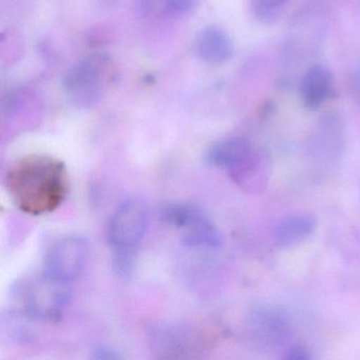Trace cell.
<instances>
[{"label": "cell", "mask_w": 360, "mask_h": 360, "mask_svg": "<svg viewBox=\"0 0 360 360\" xmlns=\"http://www.w3.org/2000/svg\"><path fill=\"white\" fill-rule=\"evenodd\" d=\"M6 185L18 210L30 216H44L66 200L68 170L64 162L51 155H27L10 168Z\"/></svg>", "instance_id": "6da1fadb"}, {"label": "cell", "mask_w": 360, "mask_h": 360, "mask_svg": "<svg viewBox=\"0 0 360 360\" xmlns=\"http://www.w3.org/2000/svg\"><path fill=\"white\" fill-rule=\"evenodd\" d=\"M69 283L56 281L45 273L18 281L12 294L20 311L34 320L58 321L70 302Z\"/></svg>", "instance_id": "7a4b0ae2"}, {"label": "cell", "mask_w": 360, "mask_h": 360, "mask_svg": "<svg viewBox=\"0 0 360 360\" xmlns=\"http://www.w3.org/2000/svg\"><path fill=\"white\" fill-rule=\"evenodd\" d=\"M162 219L183 231V241L191 248L217 250L222 244L220 231L205 210L191 203H170L162 210Z\"/></svg>", "instance_id": "3957f363"}, {"label": "cell", "mask_w": 360, "mask_h": 360, "mask_svg": "<svg viewBox=\"0 0 360 360\" xmlns=\"http://www.w3.org/2000/svg\"><path fill=\"white\" fill-rule=\"evenodd\" d=\"M149 224L146 204L139 198L126 200L109 223L108 238L115 252H134L142 242Z\"/></svg>", "instance_id": "277c9868"}, {"label": "cell", "mask_w": 360, "mask_h": 360, "mask_svg": "<svg viewBox=\"0 0 360 360\" xmlns=\"http://www.w3.org/2000/svg\"><path fill=\"white\" fill-rule=\"evenodd\" d=\"M89 256V243L82 236H67L58 240L48 252L44 273L56 281L70 283L77 279Z\"/></svg>", "instance_id": "5b68a950"}, {"label": "cell", "mask_w": 360, "mask_h": 360, "mask_svg": "<svg viewBox=\"0 0 360 360\" xmlns=\"http://www.w3.org/2000/svg\"><path fill=\"white\" fill-rule=\"evenodd\" d=\"M105 77V60L100 56H90L67 71L63 85L73 103L84 107L90 106L101 98Z\"/></svg>", "instance_id": "8992f818"}, {"label": "cell", "mask_w": 360, "mask_h": 360, "mask_svg": "<svg viewBox=\"0 0 360 360\" xmlns=\"http://www.w3.org/2000/svg\"><path fill=\"white\" fill-rule=\"evenodd\" d=\"M150 345L162 358L193 357L201 351L199 328L180 324L159 326L151 330Z\"/></svg>", "instance_id": "52a82bcc"}, {"label": "cell", "mask_w": 360, "mask_h": 360, "mask_svg": "<svg viewBox=\"0 0 360 360\" xmlns=\"http://www.w3.org/2000/svg\"><path fill=\"white\" fill-rule=\"evenodd\" d=\"M248 328L254 340L262 347L283 345L292 332L288 315L277 307L257 305L250 311Z\"/></svg>", "instance_id": "ba28073f"}, {"label": "cell", "mask_w": 360, "mask_h": 360, "mask_svg": "<svg viewBox=\"0 0 360 360\" xmlns=\"http://www.w3.org/2000/svg\"><path fill=\"white\" fill-rule=\"evenodd\" d=\"M345 145V127L341 117L336 113H328L320 119L311 131L309 149L314 158L339 159Z\"/></svg>", "instance_id": "9c48e42d"}, {"label": "cell", "mask_w": 360, "mask_h": 360, "mask_svg": "<svg viewBox=\"0 0 360 360\" xmlns=\"http://www.w3.org/2000/svg\"><path fill=\"white\" fill-rule=\"evenodd\" d=\"M255 151L250 141L244 138H226L210 145L205 153L208 165L233 174L252 158Z\"/></svg>", "instance_id": "30bf717a"}, {"label": "cell", "mask_w": 360, "mask_h": 360, "mask_svg": "<svg viewBox=\"0 0 360 360\" xmlns=\"http://www.w3.org/2000/svg\"><path fill=\"white\" fill-rule=\"evenodd\" d=\"M195 53L203 62L220 65L229 62L233 56V43L229 35L218 27H207L198 34Z\"/></svg>", "instance_id": "8fae6325"}, {"label": "cell", "mask_w": 360, "mask_h": 360, "mask_svg": "<svg viewBox=\"0 0 360 360\" xmlns=\"http://www.w3.org/2000/svg\"><path fill=\"white\" fill-rule=\"evenodd\" d=\"M317 221L311 214H292L276 223L271 238L278 248H292L311 237L315 233Z\"/></svg>", "instance_id": "7c38bea8"}, {"label": "cell", "mask_w": 360, "mask_h": 360, "mask_svg": "<svg viewBox=\"0 0 360 360\" xmlns=\"http://www.w3.org/2000/svg\"><path fill=\"white\" fill-rule=\"evenodd\" d=\"M333 77L321 65L311 67L301 81V98L303 104L311 110L319 108L333 94Z\"/></svg>", "instance_id": "4fadbf2b"}, {"label": "cell", "mask_w": 360, "mask_h": 360, "mask_svg": "<svg viewBox=\"0 0 360 360\" xmlns=\"http://www.w3.org/2000/svg\"><path fill=\"white\" fill-rule=\"evenodd\" d=\"M286 1L288 0H252V10L257 18L269 24L275 22Z\"/></svg>", "instance_id": "5bb4252c"}, {"label": "cell", "mask_w": 360, "mask_h": 360, "mask_svg": "<svg viewBox=\"0 0 360 360\" xmlns=\"http://www.w3.org/2000/svg\"><path fill=\"white\" fill-rule=\"evenodd\" d=\"M90 358L96 360H119L123 359L124 356L110 345H100L90 352Z\"/></svg>", "instance_id": "9a60e30c"}, {"label": "cell", "mask_w": 360, "mask_h": 360, "mask_svg": "<svg viewBox=\"0 0 360 360\" xmlns=\"http://www.w3.org/2000/svg\"><path fill=\"white\" fill-rule=\"evenodd\" d=\"M193 0H164L165 11L170 15H184L193 9Z\"/></svg>", "instance_id": "2e32d148"}, {"label": "cell", "mask_w": 360, "mask_h": 360, "mask_svg": "<svg viewBox=\"0 0 360 360\" xmlns=\"http://www.w3.org/2000/svg\"><path fill=\"white\" fill-rule=\"evenodd\" d=\"M284 358L286 360H309L311 354L307 347L300 345H292L285 351Z\"/></svg>", "instance_id": "e0dca14e"}, {"label": "cell", "mask_w": 360, "mask_h": 360, "mask_svg": "<svg viewBox=\"0 0 360 360\" xmlns=\"http://www.w3.org/2000/svg\"><path fill=\"white\" fill-rule=\"evenodd\" d=\"M351 91L353 98L360 103V69L352 77Z\"/></svg>", "instance_id": "ac0fdd59"}]
</instances>
